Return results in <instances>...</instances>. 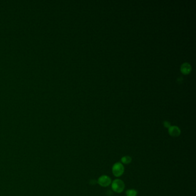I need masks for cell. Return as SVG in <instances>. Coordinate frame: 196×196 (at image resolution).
<instances>
[{
    "mask_svg": "<svg viewBox=\"0 0 196 196\" xmlns=\"http://www.w3.org/2000/svg\"><path fill=\"white\" fill-rule=\"evenodd\" d=\"M137 194H138L137 191L135 189H130L126 192V196H137Z\"/></svg>",
    "mask_w": 196,
    "mask_h": 196,
    "instance_id": "obj_7",
    "label": "cell"
},
{
    "mask_svg": "<svg viewBox=\"0 0 196 196\" xmlns=\"http://www.w3.org/2000/svg\"><path fill=\"white\" fill-rule=\"evenodd\" d=\"M97 184L102 188H107L111 185L112 179L107 175L101 176L97 180Z\"/></svg>",
    "mask_w": 196,
    "mask_h": 196,
    "instance_id": "obj_3",
    "label": "cell"
},
{
    "mask_svg": "<svg viewBox=\"0 0 196 196\" xmlns=\"http://www.w3.org/2000/svg\"><path fill=\"white\" fill-rule=\"evenodd\" d=\"M124 171H125L124 166L120 162H116L112 166V174L115 177L117 178L122 177L123 175Z\"/></svg>",
    "mask_w": 196,
    "mask_h": 196,
    "instance_id": "obj_2",
    "label": "cell"
},
{
    "mask_svg": "<svg viewBox=\"0 0 196 196\" xmlns=\"http://www.w3.org/2000/svg\"><path fill=\"white\" fill-rule=\"evenodd\" d=\"M97 184V181L96 180H91L90 181V184L92 185H94Z\"/></svg>",
    "mask_w": 196,
    "mask_h": 196,
    "instance_id": "obj_9",
    "label": "cell"
},
{
    "mask_svg": "<svg viewBox=\"0 0 196 196\" xmlns=\"http://www.w3.org/2000/svg\"><path fill=\"white\" fill-rule=\"evenodd\" d=\"M163 125H164V126H165L166 128H169L171 126V124H170V122H167V121L164 122Z\"/></svg>",
    "mask_w": 196,
    "mask_h": 196,
    "instance_id": "obj_8",
    "label": "cell"
},
{
    "mask_svg": "<svg viewBox=\"0 0 196 196\" xmlns=\"http://www.w3.org/2000/svg\"><path fill=\"white\" fill-rule=\"evenodd\" d=\"M126 185L124 182L119 178H116L112 181V191L116 193H122L125 189Z\"/></svg>",
    "mask_w": 196,
    "mask_h": 196,
    "instance_id": "obj_1",
    "label": "cell"
},
{
    "mask_svg": "<svg viewBox=\"0 0 196 196\" xmlns=\"http://www.w3.org/2000/svg\"><path fill=\"white\" fill-rule=\"evenodd\" d=\"M191 69H192L191 66L188 63H185L181 66V71L185 74H189L191 72Z\"/></svg>",
    "mask_w": 196,
    "mask_h": 196,
    "instance_id": "obj_5",
    "label": "cell"
},
{
    "mask_svg": "<svg viewBox=\"0 0 196 196\" xmlns=\"http://www.w3.org/2000/svg\"><path fill=\"white\" fill-rule=\"evenodd\" d=\"M132 161V157L129 155H125L121 158V163L123 165H129Z\"/></svg>",
    "mask_w": 196,
    "mask_h": 196,
    "instance_id": "obj_6",
    "label": "cell"
},
{
    "mask_svg": "<svg viewBox=\"0 0 196 196\" xmlns=\"http://www.w3.org/2000/svg\"><path fill=\"white\" fill-rule=\"evenodd\" d=\"M168 132H169V134L171 137H177L180 136L181 133L180 128L176 126H171L168 128Z\"/></svg>",
    "mask_w": 196,
    "mask_h": 196,
    "instance_id": "obj_4",
    "label": "cell"
}]
</instances>
